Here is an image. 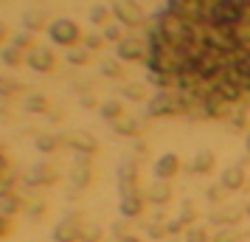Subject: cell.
I'll return each instance as SVG.
<instances>
[{"mask_svg":"<svg viewBox=\"0 0 250 242\" xmlns=\"http://www.w3.org/2000/svg\"><path fill=\"white\" fill-rule=\"evenodd\" d=\"M102 45V37H87V40H84V48H87V51H90V48H99Z\"/></svg>","mask_w":250,"mask_h":242,"instance_id":"obj_31","label":"cell"},{"mask_svg":"<svg viewBox=\"0 0 250 242\" xmlns=\"http://www.w3.org/2000/svg\"><path fill=\"white\" fill-rule=\"evenodd\" d=\"M208 197H211V200H219V197H225V189H222V186H214V189H211V192H208Z\"/></svg>","mask_w":250,"mask_h":242,"instance_id":"obj_30","label":"cell"},{"mask_svg":"<svg viewBox=\"0 0 250 242\" xmlns=\"http://www.w3.org/2000/svg\"><path fill=\"white\" fill-rule=\"evenodd\" d=\"M3 62L6 65H20V48H6L3 51Z\"/></svg>","mask_w":250,"mask_h":242,"instance_id":"obj_20","label":"cell"},{"mask_svg":"<svg viewBox=\"0 0 250 242\" xmlns=\"http://www.w3.org/2000/svg\"><path fill=\"white\" fill-rule=\"evenodd\" d=\"M102 115L110 121V118H118L121 115V104L118 102H107V104H102Z\"/></svg>","mask_w":250,"mask_h":242,"instance_id":"obj_18","label":"cell"},{"mask_svg":"<svg viewBox=\"0 0 250 242\" xmlns=\"http://www.w3.org/2000/svg\"><path fill=\"white\" fill-rule=\"evenodd\" d=\"M57 147H59V141H54L51 135H45V138L37 141V150H42V152H54Z\"/></svg>","mask_w":250,"mask_h":242,"instance_id":"obj_21","label":"cell"},{"mask_svg":"<svg viewBox=\"0 0 250 242\" xmlns=\"http://www.w3.org/2000/svg\"><path fill=\"white\" fill-rule=\"evenodd\" d=\"M245 214H250V203H248V206H245Z\"/></svg>","mask_w":250,"mask_h":242,"instance_id":"obj_37","label":"cell"},{"mask_svg":"<svg viewBox=\"0 0 250 242\" xmlns=\"http://www.w3.org/2000/svg\"><path fill=\"white\" fill-rule=\"evenodd\" d=\"M20 208H23L20 197H14V195H3L0 197V214H3V217H12V214H17Z\"/></svg>","mask_w":250,"mask_h":242,"instance_id":"obj_12","label":"cell"},{"mask_svg":"<svg viewBox=\"0 0 250 242\" xmlns=\"http://www.w3.org/2000/svg\"><path fill=\"white\" fill-rule=\"evenodd\" d=\"M118 242H144V240H141V237H132V234H126V237H121Z\"/></svg>","mask_w":250,"mask_h":242,"instance_id":"obj_34","label":"cell"},{"mask_svg":"<svg viewBox=\"0 0 250 242\" xmlns=\"http://www.w3.org/2000/svg\"><path fill=\"white\" fill-rule=\"evenodd\" d=\"M12 90H17V82H12V79H0V93H3V96H9Z\"/></svg>","mask_w":250,"mask_h":242,"instance_id":"obj_28","label":"cell"},{"mask_svg":"<svg viewBox=\"0 0 250 242\" xmlns=\"http://www.w3.org/2000/svg\"><path fill=\"white\" fill-rule=\"evenodd\" d=\"M211 169H214V155H211V152H200V155L194 158V163H191V172L208 175Z\"/></svg>","mask_w":250,"mask_h":242,"instance_id":"obj_13","label":"cell"},{"mask_svg":"<svg viewBox=\"0 0 250 242\" xmlns=\"http://www.w3.org/2000/svg\"><path fill=\"white\" fill-rule=\"evenodd\" d=\"M84 228H87V225H84V217H82L79 211H73V214H68V217L57 225L54 240H57V242H82Z\"/></svg>","mask_w":250,"mask_h":242,"instance_id":"obj_2","label":"cell"},{"mask_svg":"<svg viewBox=\"0 0 250 242\" xmlns=\"http://www.w3.org/2000/svg\"><path fill=\"white\" fill-rule=\"evenodd\" d=\"M28 65L34 70H40V73H48V70L57 68V57H54L48 48H34V51L28 54Z\"/></svg>","mask_w":250,"mask_h":242,"instance_id":"obj_5","label":"cell"},{"mask_svg":"<svg viewBox=\"0 0 250 242\" xmlns=\"http://www.w3.org/2000/svg\"><path fill=\"white\" fill-rule=\"evenodd\" d=\"M245 150L250 152V132H248V135H245Z\"/></svg>","mask_w":250,"mask_h":242,"instance_id":"obj_35","label":"cell"},{"mask_svg":"<svg viewBox=\"0 0 250 242\" xmlns=\"http://www.w3.org/2000/svg\"><path fill=\"white\" fill-rule=\"evenodd\" d=\"M104 40L121 43V31H118V25H107V28H104Z\"/></svg>","mask_w":250,"mask_h":242,"instance_id":"obj_26","label":"cell"},{"mask_svg":"<svg viewBox=\"0 0 250 242\" xmlns=\"http://www.w3.org/2000/svg\"><path fill=\"white\" fill-rule=\"evenodd\" d=\"M118 57L121 59H141L144 57V45H141V40H121L118 43Z\"/></svg>","mask_w":250,"mask_h":242,"instance_id":"obj_9","label":"cell"},{"mask_svg":"<svg viewBox=\"0 0 250 242\" xmlns=\"http://www.w3.org/2000/svg\"><path fill=\"white\" fill-rule=\"evenodd\" d=\"M177 172H180V158L174 152H166L155 161V177L158 180H171Z\"/></svg>","mask_w":250,"mask_h":242,"instance_id":"obj_4","label":"cell"},{"mask_svg":"<svg viewBox=\"0 0 250 242\" xmlns=\"http://www.w3.org/2000/svg\"><path fill=\"white\" fill-rule=\"evenodd\" d=\"M242 183H245V169L242 166H228L225 172H222V189H228V192H236V189H242Z\"/></svg>","mask_w":250,"mask_h":242,"instance_id":"obj_7","label":"cell"},{"mask_svg":"<svg viewBox=\"0 0 250 242\" xmlns=\"http://www.w3.org/2000/svg\"><path fill=\"white\" fill-rule=\"evenodd\" d=\"M48 102L42 99V96H31L28 102H25V110H45Z\"/></svg>","mask_w":250,"mask_h":242,"instance_id":"obj_22","label":"cell"},{"mask_svg":"<svg viewBox=\"0 0 250 242\" xmlns=\"http://www.w3.org/2000/svg\"><path fill=\"white\" fill-rule=\"evenodd\" d=\"M3 37H6V28H3V25H0V40H3Z\"/></svg>","mask_w":250,"mask_h":242,"instance_id":"obj_36","label":"cell"},{"mask_svg":"<svg viewBox=\"0 0 250 242\" xmlns=\"http://www.w3.org/2000/svg\"><path fill=\"white\" fill-rule=\"evenodd\" d=\"M186 242H211V234L205 228H197V225H191V228L186 231Z\"/></svg>","mask_w":250,"mask_h":242,"instance_id":"obj_16","label":"cell"},{"mask_svg":"<svg viewBox=\"0 0 250 242\" xmlns=\"http://www.w3.org/2000/svg\"><path fill=\"white\" fill-rule=\"evenodd\" d=\"M51 40L59 43V45H73L79 40V25L73 20H57L51 25Z\"/></svg>","mask_w":250,"mask_h":242,"instance_id":"obj_3","label":"cell"},{"mask_svg":"<svg viewBox=\"0 0 250 242\" xmlns=\"http://www.w3.org/2000/svg\"><path fill=\"white\" fill-rule=\"evenodd\" d=\"M90 177H93V172L87 169V163L79 161V163H76V169H73V183H76V186H87V183H90Z\"/></svg>","mask_w":250,"mask_h":242,"instance_id":"obj_14","label":"cell"},{"mask_svg":"<svg viewBox=\"0 0 250 242\" xmlns=\"http://www.w3.org/2000/svg\"><path fill=\"white\" fill-rule=\"evenodd\" d=\"M68 62H73V65H84V62H87V48H76V51H70Z\"/></svg>","mask_w":250,"mask_h":242,"instance_id":"obj_19","label":"cell"},{"mask_svg":"<svg viewBox=\"0 0 250 242\" xmlns=\"http://www.w3.org/2000/svg\"><path fill=\"white\" fill-rule=\"evenodd\" d=\"M104 73H107V76H121V68H118V65H110V62H104Z\"/></svg>","mask_w":250,"mask_h":242,"instance_id":"obj_29","label":"cell"},{"mask_svg":"<svg viewBox=\"0 0 250 242\" xmlns=\"http://www.w3.org/2000/svg\"><path fill=\"white\" fill-rule=\"evenodd\" d=\"M126 96H129V99H141V88H138V85H135V88H126Z\"/></svg>","mask_w":250,"mask_h":242,"instance_id":"obj_32","label":"cell"},{"mask_svg":"<svg viewBox=\"0 0 250 242\" xmlns=\"http://www.w3.org/2000/svg\"><path fill=\"white\" fill-rule=\"evenodd\" d=\"M9 234H12V217L0 214V237H9Z\"/></svg>","mask_w":250,"mask_h":242,"instance_id":"obj_27","label":"cell"},{"mask_svg":"<svg viewBox=\"0 0 250 242\" xmlns=\"http://www.w3.org/2000/svg\"><path fill=\"white\" fill-rule=\"evenodd\" d=\"M211 242H242V234L236 228H222L219 234L211 237Z\"/></svg>","mask_w":250,"mask_h":242,"instance_id":"obj_15","label":"cell"},{"mask_svg":"<svg viewBox=\"0 0 250 242\" xmlns=\"http://www.w3.org/2000/svg\"><path fill=\"white\" fill-rule=\"evenodd\" d=\"M57 180V169H51V166H37L34 172H31V177H28V183H34V186H40V183H54Z\"/></svg>","mask_w":250,"mask_h":242,"instance_id":"obj_10","label":"cell"},{"mask_svg":"<svg viewBox=\"0 0 250 242\" xmlns=\"http://www.w3.org/2000/svg\"><path fill=\"white\" fill-rule=\"evenodd\" d=\"M166 234H169V231L163 228L160 222H152V225H149V237H152V240H163Z\"/></svg>","mask_w":250,"mask_h":242,"instance_id":"obj_25","label":"cell"},{"mask_svg":"<svg viewBox=\"0 0 250 242\" xmlns=\"http://www.w3.org/2000/svg\"><path fill=\"white\" fill-rule=\"evenodd\" d=\"M9 169V158H6V152H0V175Z\"/></svg>","mask_w":250,"mask_h":242,"instance_id":"obj_33","label":"cell"},{"mask_svg":"<svg viewBox=\"0 0 250 242\" xmlns=\"http://www.w3.org/2000/svg\"><path fill=\"white\" fill-rule=\"evenodd\" d=\"M121 214L124 217H141L144 214V195L141 192L121 195Z\"/></svg>","mask_w":250,"mask_h":242,"instance_id":"obj_6","label":"cell"},{"mask_svg":"<svg viewBox=\"0 0 250 242\" xmlns=\"http://www.w3.org/2000/svg\"><path fill=\"white\" fill-rule=\"evenodd\" d=\"M149 82L188 107L250 96V0H169L149 34Z\"/></svg>","mask_w":250,"mask_h":242,"instance_id":"obj_1","label":"cell"},{"mask_svg":"<svg viewBox=\"0 0 250 242\" xmlns=\"http://www.w3.org/2000/svg\"><path fill=\"white\" fill-rule=\"evenodd\" d=\"M99 240H102V228H84L82 242H99Z\"/></svg>","mask_w":250,"mask_h":242,"instance_id":"obj_24","label":"cell"},{"mask_svg":"<svg viewBox=\"0 0 250 242\" xmlns=\"http://www.w3.org/2000/svg\"><path fill=\"white\" fill-rule=\"evenodd\" d=\"M104 20H107V9H104V6H96V9H93L90 12V23H104Z\"/></svg>","mask_w":250,"mask_h":242,"instance_id":"obj_23","label":"cell"},{"mask_svg":"<svg viewBox=\"0 0 250 242\" xmlns=\"http://www.w3.org/2000/svg\"><path fill=\"white\" fill-rule=\"evenodd\" d=\"M171 195H174V192H171V186L166 183V180H158V183H152V189H149L146 197L155 203V206H166V203L171 200Z\"/></svg>","mask_w":250,"mask_h":242,"instance_id":"obj_8","label":"cell"},{"mask_svg":"<svg viewBox=\"0 0 250 242\" xmlns=\"http://www.w3.org/2000/svg\"><path fill=\"white\" fill-rule=\"evenodd\" d=\"M177 220H180L183 225H194V220H197V208H194V203H186Z\"/></svg>","mask_w":250,"mask_h":242,"instance_id":"obj_17","label":"cell"},{"mask_svg":"<svg viewBox=\"0 0 250 242\" xmlns=\"http://www.w3.org/2000/svg\"><path fill=\"white\" fill-rule=\"evenodd\" d=\"M113 12L118 14V17H121V23H126V25L141 23V20H144V14L138 12V9H129V6H124V3H115Z\"/></svg>","mask_w":250,"mask_h":242,"instance_id":"obj_11","label":"cell"}]
</instances>
